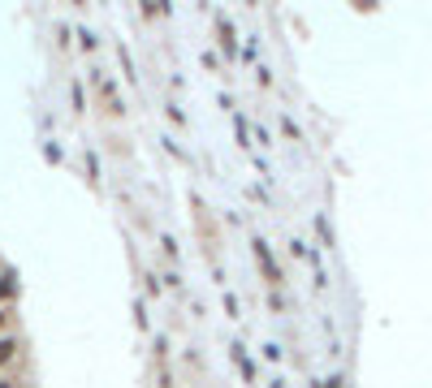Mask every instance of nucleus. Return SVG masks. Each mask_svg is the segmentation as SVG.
I'll return each mask as SVG.
<instances>
[{
    "mask_svg": "<svg viewBox=\"0 0 432 388\" xmlns=\"http://www.w3.org/2000/svg\"><path fill=\"white\" fill-rule=\"evenodd\" d=\"M255 255H260V263H264V272H268V281H277V268H273V259H268V246H264V241H255Z\"/></svg>",
    "mask_w": 432,
    "mask_h": 388,
    "instance_id": "1",
    "label": "nucleus"
},
{
    "mask_svg": "<svg viewBox=\"0 0 432 388\" xmlns=\"http://www.w3.org/2000/svg\"><path fill=\"white\" fill-rule=\"evenodd\" d=\"M13 349H18V345H13V341H0V367H5V363L13 358Z\"/></svg>",
    "mask_w": 432,
    "mask_h": 388,
    "instance_id": "2",
    "label": "nucleus"
},
{
    "mask_svg": "<svg viewBox=\"0 0 432 388\" xmlns=\"http://www.w3.org/2000/svg\"><path fill=\"white\" fill-rule=\"evenodd\" d=\"M0 323H5V315H0Z\"/></svg>",
    "mask_w": 432,
    "mask_h": 388,
    "instance_id": "3",
    "label": "nucleus"
}]
</instances>
